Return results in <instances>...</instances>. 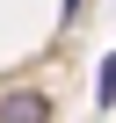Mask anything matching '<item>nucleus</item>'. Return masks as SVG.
<instances>
[{"mask_svg":"<svg viewBox=\"0 0 116 123\" xmlns=\"http://www.w3.org/2000/svg\"><path fill=\"white\" fill-rule=\"evenodd\" d=\"M0 123H51V94L44 87H7L0 94Z\"/></svg>","mask_w":116,"mask_h":123,"instance_id":"1","label":"nucleus"},{"mask_svg":"<svg viewBox=\"0 0 116 123\" xmlns=\"http://www.w3.org/2000/svg\"><path fill=\"white\" fill-rule=\"evenodd\" d=\"M94 109H116V51L102 58V73H94Z\"/></svg>","mask_w":116,"mask_h":123,"instance_id":"2","label":"nucleus"},{"mask_svg":"<svg viewBox=\"0 0 116 123\" xmlns=\"http://www.w3.org/2000/svg\"><path fill=\"white\" fill-rule=\"evenodd\" d=\"M73 15H80V0H65V7H58V22H73Z\"/></svg>","mask_w":116,"mask_h":123,"instance_id":"3","label":"nucleus"}]
</instances>
